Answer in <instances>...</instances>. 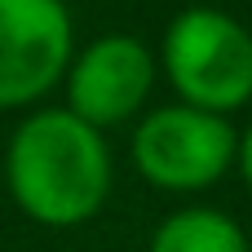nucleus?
<instances>
[{
    "instance_id": "obj_6",
    "label": "nucleus",
    "mask_w": 252,
    "mask_h": 252,
    "mask_svg": "<svg viewBox=\"0 0 252 252\" xmlns=\"http://www.w3.org/2000/svg\"><path fill=\"white\" fill-rule=\"evenodd\" d=\"M151 252H248V239L217 208H182L155 230Z\"/></svg>"
},
{
    "instance_id": "obj_3",
    "label": "nucleus",
    "mask_w": 252,
    "mask_h": 252,
    "mask_svg": "<svg viewBox=\"0 0 252 252\" xmlns=\"http://www.w3.org/2000/svg\"><path fill=\"white\" fill-rule=\"evenodd\" d=\"M239 159V133L226 115L195 111L186 102L151 111L133 133V164L151 186L204 190Z\"/></svg>"
},
{
    "instance_id": "obj_2",
    "label": "nucleus",
    "mask_w": 252,
    "mask_h": 252,
    "mask_svg": "<svg viewBox=\"0 0 252 252\" xmlns=\"http://www.w3.org/2000/svg\"><path fill=\"white\" fill-rule=\"evenodd\" d=\"M159 62L195 111L226 115L252 97V31L221 9H182L164 31Z\"/></svg>"
},
{
    "instance_id": "obj_4",
    "label": "nucleus",
    "mask_w": 252,
    "mask_h": 252,
    "mask_svg": "<svg viewBox=\"0 0 252 252\" xmlns=\"http://www.w3.org/2000/svg\"><path fill=\"white\" fill-rule=\"evenodd\" d=\"M62 0H0V111L40 102L71 66Z\"/></svg>"
},
{
    "instance_id": "obj_1",
    "label": "nucleus",
    "mask_w": 252,
    "mask_h": 252,
    "mask_svg": "<svg viewBox=\"0 0 252 252\" xmlns=\"http://www.w3.org/2000/svg\"><path fill=\"white\" fill-rule=\"evenodd\" d=\"M13 204L40 226H80L111 195V151L97 128L66 106L35 111L18 124L4 151Z\"/></svg>"
},
{
    "instance_id": "obj_7",
    "label": "nucleus",
    "mask_w": 252,
    "mask_h": 252,
    "mask_svg": "<svg viewBox=\"0 0 252 252\" xmlns=\"http://www.w3.org/2000/svg\"><path fill=\"white\" fill-rule=\"evenodd\" d=\"M239 168H244V182H248V190H252V128L239 137Z\"/></svg>"
},
{
    "instance_id": "obj_5",
    "label": "nucleus",
    "mask_w": 252,
    "mask_h": 252,
    "mask_svg": "<svg viewBox=\"0 0 252 252\" xmlns=\"http://www.w3.org/2000/svg\"><path fill=\"white\" fill-rule=\"evenodd\" d=\"M155 84V58L137 35H102L66 66V111L89 128H111L142 111Z\"/></svg>"
}]
</instances>
